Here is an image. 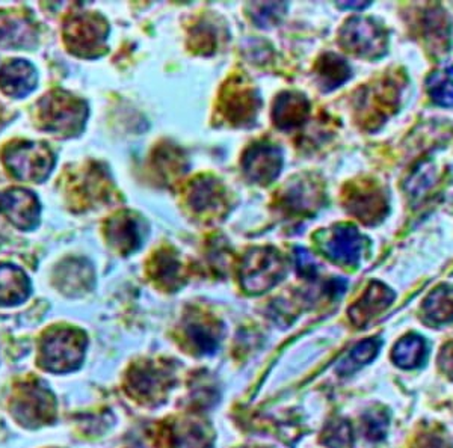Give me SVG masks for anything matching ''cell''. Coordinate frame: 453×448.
Masks as SVG:
<instances>
[{"mask_svg": "<svg viewBox=\"0 0 453 448\" xmlns=\"http://www.w3.org/2000/svg\"><path fill=\"white\" fill-rule=\"evenodd\" d=\"M87 117V104L61 89L44 95L36 106V118L42 129L57 136H76L83 129Z\"/></svg>", "mask_w": 453, "mask_h": 448, "instance_id": "6da1fadb", "label": "cell"}, {"mask_svg": "<svg viewBox=\"0 0 453 448\" xmlns=\"http://www.w3.org/2000/svg\"><path fill=\"white\" fill-rule=\"evenodd\" d=\"M87 337L74 328L49 330L40 345V366L52 373L78 370L87 351Z\"/></svg>", "mask_w": 453, "mask_h": 448, "instance_id": "7a4b0ae2", "label": "cell"}, {"mask_svg": "<svg viewBox=\"0 0 453 448\" xmlns=\"http://www.w3.org/2000/svg\"><path fill=\"white\" fill-rule=\"evenodd\" d=\"M10 411L17 422L25 428H42L57 418V400L42 381H25L14 388Z\"/></svg>", "mask_w": 453, "mask_h": 448, "instance_id": "3957f363", "label": "cell"}, {"mask_svg": "<svg viewBox=\"0 0 453 448\" xmlns=\"http://www.w3.org/2000/svg\"><path fill=\"white\" fill-rule=\"evenodd\" d=\"M2 157L11 174L23 181L42 183L55 166L52 149L42 142H14L6 147Z\"/></svg>", "mask_w": 453, "mask_h": 448, "instance_id": "277c9868", "label": "cell"}, {"mask_svg": "<svg viewBox=\"0 0 453 448\" xmlns=\"http://www.w3.org/2000/svg\"><path fill=\"white\" fill-rule=\"evenodd\" d=\"M286 273V262L273 247H254L243 257L239 277L243 290L258 294L273 289Z\"/></svg>", "mask_w": 453, "mask_h": 448, "instance_id": "5b68a950", "label": "cell"}, {"mask_svg": "<svg viewBox=\"0 0 453 448\" xmlns=\"http://www.w3.org/2000/svg\"><path fill=\"white\" fill-rule=\"evenodd\" d=\"M108 32V23L104 17L93 12H79L65 21L64 40L74 55L94 57L104 52Z\"/></svg>", "mask_w": 453, "mask_h": 448, "instance_id": "8992f818", "label": "cell"}, {"mask_svg": "<svg viewBox=\"0 0 453 448\" xmlns=\"http://www.w3.org/2000/svg\"><path fill=\"white\" fill-rule=\"evenodd\" d=\"M340 44L358 57H378L386 53L387 34L371 19L352 17L340 31Z\"/></svg>", "mask_w": 453, "mask_h": 448, "instance_id": "52a82bcc", "label": "cell"}, {"mask_svg": "<svg viewBox=\"0 0 453 448\" xmlns=\"http://www.w3.org/2000/svg\"><path fill=\"white\" fill-rule=\"evenodd\" d=\"M345 206L350 215L366 225H375L381 222L388 211L384 192L371 181L348 186Z\"/></svg>", "mask_w": 453, "mask_h": 448, "instance_id": "ba28073f", "label": "cell"}, {"mask_svg": "<svg viewBox=\"0 0 453 448\" xmlns=\"http://www.w3.org/2000/svg\"><path fill=\"white\" fill-rule=\"evenodd\" d=\"M401 95V87L396 78L382 79L375 87L367 88L361 93L360 118L371 129L376 124H381L388 115L395 112L397 106V98Z\"/></svg>", "mask_w": 453, "mask_h": 448, "instance_id": "9c48e42d", "label": "cell"}, {"mask_svg": "<svg viewBox=\"0 0 453 448\" xmlns=\"http://www.w3.org/2000/svg\"><path fill=\"white\" fill-rule=\"evenodd\" d=\"M283 156L275 145L258 142L245 151L242 168L248 180L257 185H269L279 177Z\"/></svg>", "mask_w": 453, "mask_h": 448, "instance_id": "30bf717a", "label": "cell"}, {"mask_svg": "<svg viewBox=\"0 0 453 448\" xmlns=\"http://www.w3.org/2000/svg\"><path fill=\"white\" fill-rule=\"evenodd\" d=\"M260 100L256 91L242 79H234L224 88L221 97L222 114L233 124L251 123L257 114Z\"/></svg>", "mask_w": 453, "mask_h": 448, "instance_id": "8fae6325", "label": "cell"}, {"mask_svg": "<svg viewBox=\"0 0 453 448\" xmlns=\"http://www.w3.org/2000/svg\"><path fill=\"white\" fill-rule=\"evenodd\" d=\"M40 202L35 194L27 189L0 192V213H5L19 230L31 232L40 222Z\"/></svg>", "mask_w": 453, "mask_h": 448, "instance_id": "7c38bea8", "label": "cell"}, {"mask_svg": "<svg viewBox=\"0 0 453 448\" xmlns=\"http://www.w3.org/2000/svg\"><path fill=\"white\" fill-rule=\"evenodd\" d=\"M322 251L334 263L354 268L360 262L363 238L352 225H339L322 242Z\"/></svg>", "mask_w": 453, "mask_h": 448, "instance_id": "4fadbf2b", "label": "cell"}, {"mask_svg": "<svg viewBox=\"0 0 453 448\" xmlns=\"http://www.w3.org/2000/svg\"><path fill=\"white\" fill-rule=\"evenodd\" d=\"M168 385V375L165 368L155 364L134 366L127 376V391L141 402H155Z\"/></svg>", "mask_w": 453, "mask_h": 448, "instance_id": "5bb4252c", "label": "cell"}, {"mask_svg": "<svg viewBox=\"0 0 453 448\" xmlns=\"http://www.w3.org/2000/svg\"><path fill=\"white\" fill-rule=\"evenodd\" d=\"M36 42V29L29 17L21 12L0 11V47L2 49H31Z\"/></svg>", "mask_w": 453, "mask_h": 448, "instance_id": "9a60e30c", "label": "cell"}, {"mask_svg": "<svg viewBox=\"0 0 453 448\" xmlns=\"http://www.w3.org/2000/svg\"><path fill=\"white\" fill-rule=\"evenodd\" d=\"M106 239L109 245L123 255L132 254L142 243V227L140 219H136L129 211L119 213L111 217L106 224Z\"/></svg>", "mask_w": 453, "mask_h": 448, "instance_id": "2e32d148", "label": "cell"}, {"mask_svg": "<svg viewBox=\"0 0 453 448\" xmlns=\"http://www.w3.org/2000/svg\"><path fill=\"white\" fill-rule=\"evenodd\" d=\"M395 298H396L395 292L384 284L378 281L372 283L361 296L360 300L350 307V322L358 328H365L367 323H371L372 319H375L376 315H381L384 309L388 308Z\"/></svg>", "mask_w": 453, "mask_h": 448, "instance_id": "e0dca14e", "label": "cell"}, {"mask_svg": "<svg viewBox=\"0 0 453 448\" xmlns=\"http://www.w3.org/2000/svg\"><path fill=\"white\" fill-rule=\"evenodd\" d=\"M35 68L27 61L16 59L0 70V89L8 97H27L35 89Z\"/></svg>", "mask_w": 453, "mask_h": 448, "instance_id": "ac0fdd59", "label": "cell"}, {"mask_svg": "<svg viewBox=\"0 0 453 448\" xmlns=\"http://www.w3.org/2000/svg\"><path fill=\"white\" fill-rule=\"evenodd\" d=\"M322 201H324V194L320 186L304 178H298V181L290 183L281 198L284 209L296 215L313 213L322 206Z\"/></svg>", "mask_w": 453, "mask_h": 448, "instance_id": "d6986e66", "label": "cell"}, {"mask_svg": "<svg viewBox=\"0 0 453 448\" xmlns=\"http://www.w3.org/2000/svg\"><path fill=\"white\" fill-rule=\"evenodd\" d=\"M422 34L434 53L448 52L450 44V19L440 5L426 8L422 17Z\"/></svg>", "mask_w": 453, "mask_h": 448, "instance_id": "ffe728a7", "label": "cell"}, {"mask_svg": "<svg viewBox=\"0 0 453 448\" xmlns=\"http://www.w3.org/2000/svg\"><path fill=\"white\" fill-rule=\"evenodd\" d=\"M310 102L298 93H283L273 103V118L277 127L295 129L309 118Z\"/></svg>", "mask_w": 453, "mask_h": 448, "instance_id": "44dd1931", "label": "cell"}, {"mask_svg": "<svg viewBox=\"0 0 453 448\" xmlns=\"http://www.w3.org/2000/svg\"><path fill=\"white\" fill-rule=\"evenodd\" d=\"M222 186L211 177H200L192 181L188 192V202L192 210L198 213H215L221 210L226 202Z\"/></svg>", "mask_w": 453, "mask_h": 448, "instance_id": "7402d4cb", "label": "cell"}, {"mask_svg": "<svg viewBox=\"0 0 453 448\" xmlns=\"http://www.w3.org/2000/svg\"><path fill=\"white\" fill-rule=\"evenodd\" d=\"M31 290V281L20 268L10 263L0 264V307L25 302Z\"/></svg>", "mask_w": 453, "mask_h": 448, "instance_id": "603a6c76", "label": "cell"}, {"mask_svg": "<svg viewBox=\"0 0 453 448\" xmlns=\"http://www.w3.org/2000/svg\"><path fill=\"white\" fill-rule=\"evenodd\" d=\"M422 317L429 326L453 322V285H440L423 300Z\"/></svg>", "mask_w": 453, "mask_h": 448, "instance_id": "cb8c5ba5", "label": "cell"}, {"mask_svg": "<svg viewBox=\"0 0 453 448\" xmlns=\"http://www.w3.org/2000/svg\"><path fill=\"white\" fill-rule=\"evenodd\" d=\"M72 195L82 198V206L96 204L109 195V183L102 171L91 168L83 171L72 181Z\"/></svg>", "mask_w": 453, "mask_h": 448, "instance_id": "d4e9b609", "label": "cell"}, {"mask_svg": "<svg viewBox=\"0 0 453 448\" xmlns=\"http://www.w3.org/2000/svg\"><path fill=\"white\" fill-rule=\"evenodd\" d=\"M426 343L422 337L416 334L403 337L402 340L397 341V345L393 349V361L397 366L407 370L422 366L426 360Z\"/></svg>", "mask_w": 453, "mask_h": 448, "instance_id": "484cf974", "label": "cell"}, {"mask_svg": "<svg viewBox=\"0 0 453 448\" xmlns=\"http://www.w3.org/2000/svg\"><path fill=\"white\" fill-rule=\"evenodd\" d=\"M150 272L151 277L166 289H177L183 279L179 258L175 257L174 254L168 253L166 249L153 257Z\"/></svg>", "mask_w": 453, "mask_h": 448, "instance_id": "4316f807", "label": "cell"}, {"mask_svg": "<svg viewBox=\"0 0 453 448\" xmlns=\"http://www.w3.org/2000/svg\"><path fill=\"white\" fill-rule=\"evenodd\" d=\"M382 341L378 338L373 340L361 341L360 345H357L354 349H350L349 353L340 361L335 371L340 376H348L360 370L361 367L366 366L371 361L375 360L378 352L381 349Z\"/></svg>", "mask_w": 453, "mask_h": 448, "instance_id": "83f0119b", "label": "cell"}, {"mask_svg": "<svg viewBox=\"0 0 453 448\" xmlns=\"http://www.w3.org/2000/svg\"><path fill=\"white\" fill-rule=\"evenodd\" d=\"M316 72L322 88L331 91L349 79L350 70L349 65L342 57L334 53H326L318 62Z\"/></svg>", "mask_w": 453, "mask_h": 448, "instance_id": "f1b7e54d", "label": "cell"}, {"mask_svg": "<svg viewBox=\"0 0 453 448\" xmlns=\"http://www.w3.org/2000/svg\"><path fill=\"white\" fill-rule=\"evenodd\" d=\"M93 272L91 266H83L82 260H70L65 264H62L61 269L58 270V285L61 287L65 293L70 292H81L85 289L87 284L91 283Z\"/></svg>", "mask_w": 453, "mask_h": 448, "instance_id": "f546056e", "label": "cell"}, {"mask_svg": "<svg viewBox=\"0 0 453 448\" xmlns=\"http://www.w3.org/2000/svg\"><path fill=\"white\" fill-rule=\"evenodd\" d=\"M186 335L191 340L194 347L201 353H213L218 347V330L215 326L203 322V320H192L186 326Z\"/></svg>", "mask_w": 453, "mask_h": 448, "instance_id": "4dcf8cb0", "label": "cell"}, {"mask_svg": "<svg viewBox=\"0 0 453 448\" xmlns=\"http://www.w3.org/2000/svg\"><path fill=\"white\" fill-rule=\"evenodd\" d=\"M426 89L429 97L438 106L452 108L453 79L448 72H435L426 79Z\"/></svg>", "mask_w": 453, "mask_h": 448, "instance_id": "1f68e13d", "label": "cell"}, {"mask_svg": "<svg viewBox=\"0 0 453 448\" xmlns=\"http://www.w3.org/2000/svg\"><path fill=\"white\" fill-rule=\"evenodd\" d=\"M320 443L328 448H350L354 444V435L349 421L343 418H334L326 424L322 432Z\"/></svg>", "mask_w": 453, "mask_h": 448, "instance_id": "d6a6232c", "label": "cell"}, {"mask_svg": "<svg viewBox=\"0 0 453 448\" xmlns=\"http://www.w3.org/2000/svg\"><path fill=\"white\" fill-rule=\"evenodd\" d=\"M286 4H256L251 6V17L258 27H268L283 17Z\"/></svg>", "mask_w": 453, "mask_h": 448, "instance_id": "836d02e7", "label": "cell"}, {"mask_svg": "<svg viewBox=\"0 0 453 448\" xmlns=\"http://www.w3.org/2000/svg\"><path fill=\"white\" fill-rule=\"evenodd\" d=\"M363 426L367 439L381 441L386 437L388 428V414L384 411H371L363 417Z\"/></svg>", "mask_w": 453, "mask_h": 448, "instance_id": "e575fe53", "label": "cell"}, {"mask_svg": "<svg viewBox=\"0 0 453 448\" xmlns=\"http://www.w3.org/2000/svg\"><path fill=\"white\" fill-rule=\"evenodd\" d=\"M434 180H435V171L429 163H425V165L420 166V170L412 172L410 180H408L407 191L412 196L420 195L425 189L431 187Z\"/></svg>", "mask_w": 453, "mask_h": 448, "instance_id": "d590c367", "label": "cell"}, {"mask_svg": "<svg viewBox=\"0 0 453 448\" xmlns=\"http://www.w3.org/2000/svg\"><path fill=\"white\" fill-rule=\"evenodd\" d=\"M191 46L196 49V52L209 53L217 46L215 40V31L211 25H200L192 31Z\"/></svg>", "mask_w": 453, "mask_h": 448, "instance_id": "8d00e7d4", "label": "cell"}, {"mask_svg": "<svg viewBox=\"0 0 453 448\" xmlns=\"http://www.w3.org/2000/svg\"><path fill=\"white\" fill-rule=\"evenodd\" d=\"M411 448H452V443L441 430L427 429L416 438Z\"/></svg>", "mask_w": 453, "mask_h": 448, "instance_id": "74e56055", "label": "cell"}, {"mask_svg": "<svg viewBox=\"0 0 453 448\" xmlns=\"http://www.w3.org/2000/svg\"><path fill=\"white\" fill-rule=\"evenodd\" d=\"M296 264H298V272L304 278H314L318 273V263L313 255L304 249V247H296Z\"/></svg>", "mask_w": 453, "mask_h": 448, "instance_id": "f35d334b", "label": "cell"}, {"mask_svg": "<svg viewBox=\"0 0 453 448\" xmlns=\"http://www.w3.org/2000/svg\"><path fill=\"white\" fill-rule=\"evenodd\" d=\"M438 366L446 376L453 379V341L441 349V353L438 356Z\"/></svg>", "mask_w": 453, "mask_h": 448, "instance_id": "ab89813d", "label": "cell"}, {"mask_svg": "<svg viewBox=\"0 0 453 448\" xmlns=\"http://www.w3.org/2000/svg\"><path fill=\"white\" fill-rule=\"evenodd\" d=\"M371 5L369 2H348V4H339L340 8H346V10H352V8H356V10H361V8H366V6Z\"/></svg>", "mask_w": 453, "mask_h": 448, "instance_id": "60d3db41", "label": "cell"}, {"mask_svg": "<svg viewBox=\"0 0 453 448\" xmlns=\"http://www.w3.org/2000/svg\"><path fill=\"white\" fill-rule=\"evenodd\" d=\"M4 125V109L0 108V127Z\"/></svg>", "mask_w": 453, "mask_h": 448, "instance_id": "b9f144b4", "label": "cell"}]
</instances>
